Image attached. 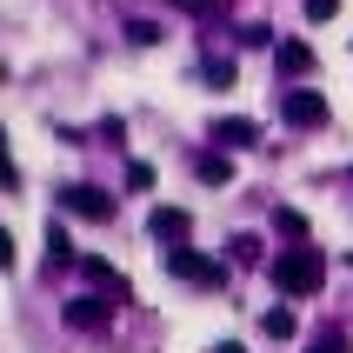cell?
<instances>
[{
	"label": "cell",
	"mask_w": 353,
	"mask_h": 353,
	"mask_svg": "<svg viewBox=\"0 0 353 353\" xmlns=\"http://www.w3.org/2000/svg\"><path fill=\"white\" fill-rule=\"evenodd\" d=\"M320 274H327V260H320V247H280L274 260H267V280H274L287 300H307L320 294Z\"/></svg>",
	"instance_id": "6da1fadb"
},
{
	"label": "cell",
	"mask_w": 353,
	"mask_h": 353,
	"mask_svg": "<svg viewBox=\"0 0 353 353\" xmlns=\"http://www.w3.org/2000/svg\"><path fill=\"white\" fill-rule=\"evenodd\" d=\"M167 274L187 280V287H207V294H214V287H227V267H220V260H207L200 247H167Z\"/></svg>",
	"instance_id": "7a4b0ae2"
},
{
	"label": "cell",
	"mask_w": 353,
	"mask_h": 353,
	"mask_svg": "<svg viewBox=\"0 0 353 353\" xmlns=\"http://www.w3.org/2000/svg\"><path fill=\"white\" fill-rule=\"evenodd\" d=\"M280 120L300 127V134L327 127V94H314V87H287V94H280Z\"/></svg>",
	"instance_id": "3957f363"
},
{
	"label": "cell",
	"mask_w": 353,
	"mask_h": 353,
	"mask_svg": "<svg viewBox=\"0 0 353 353\" xmlns=\"http://www.w3.org/2000/svg\"><path fill=\"white\" fill-rule=\"evenodd\" d=\"M60 207H67V214L74 220H114V194H100V187H60Z\"/></svg>",
	"instance_id": "277c9868"
},
{
	"label": "cell",
	"mask_w": 353,
	"mask_h": 353,
	"mask_svg": "<svg viewBox=\"0 0 353 353\" xmlns=\"http://www.w3.org/2000/svg\"><path fill=\"white\" fill-rule=\"evenodd\" d=\"M107 320H114V300H107V294H80V300H67V327H74V334H100Z\"/></svg>",
	"instance_id": "5b68a950"
},
{
	"label": "cell",
	"mask_w": 353,
	"mask_h": 353,
	"mask_svg": "<svg viewBox=\"0 0 353 353\" xmlns=\"http://www.w3.org/2000/svg\"><path fill=\"white\" fill-rule=\"evenodd\" d=\"M147 234H154V240H167V247H187V234H194V214H187V207H154Z\"/></svg>",
	"instance_id": "8992f818"
},
{
	"label": "cell",
	"mask_w": 353,
	"mask_h": 353,
	"mask_svg": "<svg viewBox=\"0 0 353 353\" xmlns=\"http://www.w3.org/2000/svg\"><path fill=\"white\" fill-rule=\"evenodd\" d=\"M207 140H214V147H254L260 127H254V120H240V114H227V120H214V134H207Z\"/></svg>",
	"instance_id": "52a82bcc"
},
{
	"label": "cell",
	"mask_w": 353,
	"mask_h": 353,
	"mask_svg": "<svg viewBox=\"0 0 353 353\" xmlns=\"http://www.w3.org/2000/svg\"><path fill=\"white\" fill-rule=\"evenodd\" d=\"M274 67L287 80H300L307 67H314V47H307V40H280V47H274Z\"/></svg>",
	"instance_id": "ba28073f"
},
{
	"label": "cell",
	"mask_w": 353,
	"mask_h": 353,
	"mask_svg": "<svg viewBox=\"0 0 353 353\" xmlns=\"http://www.w3.org/2000/svg\"><path fill=\"white\" fill-rule=\"evenodd\" d=\"M47 260H54V267H74V240H67V227H60V220H47Z\"/></svg>",
	"instance_id": "9c48e42d"
},
{
	"label": "cell",
	"mask_w": 353,
	"mask_h": 353,
	"mask_svg": "<svg viewBox=\"0 0 353 353\" xmlns=\"http://www.w3.org/2000/svg\"><path fill=\"white\" fill-rule=\"evenodd\" d=\"M194 174L207 180V187H227V180H234V160H227V154H200V160H194Z\"/></svg>",
	"instance_id": "30bf717a"
},
{
	"label": "cell",
	"mask_w": 353,
	"mask_h": 353,
	"mask_svg": "<svg viewBox=\"0 0 353 353\" xmlns=\"http://www.w3.org/2000/svg\"><path fill=\"white\" fill-rule=\"evenodd\" d=\"M260 327H267V340H294V314H287V307H267Z\"/></svg>",
	"instance_id": "8fae6325"
},
{
	"label": "cell",
	"mask_w": 353,
	"mask_h": 353,
	"mask_svg": "<svg viewBox=\"0 0 353 353\" xmlns=\"http://www.w3.org/2000/svg\"><path fill=\"white\" fill-rule=\"evenodd\" d=\"M80 274H87V280H100V287H120V274L107 267V260H94V254H80Z\"/></svg>",
	"instance_id": "7c38bea8"
},
{
	"label": "cell",
	"mask_w": 353,
	"mask_h": 353,
	"mask_svg": "<svg viewBox=\"0 0 353 353\" xmlns=\"http://www.w3.org/2000/svg\"><path fill=\"white\" fill-rule=\"evenodd\" d=\"M274 227H280V234H287V240H307V220H300L294 207H280V214H274Z\"/></svg>",
	"instance_id": "4fadbf2b"
},
{
	"label": "cell",
	"mask_w": 353,
	"mask_h": 353,
	"mask_svg": "<svg viewBox=\"0 0 353 353\" xmlns=\"http://www.w3.org/2000/svg\"><path fill=\"white\" fill-rule=\"evenodd\" d=\"M127 40H134V47H154L160 27H154V20H127Z\"/></svg>",
	"instance_id": "5bb4252c"
},
{
	"label": "cell",
	"mask_w": 353,
	"mask_h": 353,
	"mask_svg": "<svg viewBox=\"0 0 353 353\" xmlns=\"http://www.w3.org/2000/svg\"><path fill=\"white\" fill-rule=\"evenodd\" d=\"M207 80L214 87H234V60H207Z\"/></svg>",
	"instance_id": "9a60e30c"
},
{
	"label": "cell",
	"mask_w": 353,
	"mask_h": 353,
	"mask_svg": "<svg viewBox=\"0 0 353 353\" xmlns=\"http://www.w3.org/2000/svg\"><path fill=\"white\" fill-rule=\"evenodd\" d=\"M127 187H134V194H147V187H154V167H140V160H134V167H127Z\"/></svg>",
	"instance_id": "2e32d148"
},
{
	"label": "cell",
	"mask_w": 353,
	"mask_h": 353,
	"mask_svg": "<svg viewBox=\"0 0 353 353\" xmlns=\"http://www.w3.org/2000/svg\"><path fill=\"white\" fill-rule=\"evenodd\" d=\"M340 14V0H307V20H314V27H320V20H334Z\"/></svg>",
	"instance_id": "e0dca14e"
},
{
	"label": "cell",
	"mask_w": 353,
	"mask_h": 353,
	"mask_svg": "<svg viewBox=\"0 0 353 353\" xmlns=\"http://www.w3.org/2000/svg\"><path fill=\"white\" fill-rule=\"evenodd\" d=\"M234 260H260V240L254 234H234Z\"/></svg>",
	"instance_id": "ac0fdd59"
},
{
	"label": "cell",
	"mask_w": 353,
	"mask_h": 353,
	"mask_svg": "<svg viewBox=\"0 0 353 353\" xmlns=\"http://www.w3.org/2000/svg\"><path fill=\"white\" fill-rule=\"evenodd\" d=\"M314 353H347V334H314Z\"/></svg>",
	"instance_id": "d6986e66"
},
{
	"label": "cell",
	"mask_w": 353,
	"mask_h": 353,
	"mask_svg": "<svg viewBox=\"0 0 353 353\" xmlns=\"http://www.w3.org/2000/svg\"><path fill=\"white\" fill-rule=\"evenodd\" d=\"M180 14H207V7H214V0H174Z\"/></svg>",
	"instance_id": "ffe728a7"
},
{
	"label": "cell",
	"mask_w": 353,
	"mask_h": 353,
	"mask_svg": "<svg viewBox=\"0 0 353 353\" xmlns=\"http://www.w3.org/2000/svg\"><path fill=\"white\" fill-rule=\"evenodd\" d=\"M214 353H247V347H240V340H220V347Z\"/></svg>",
	"instance_id": "44dd1931"
}]
</instances>
